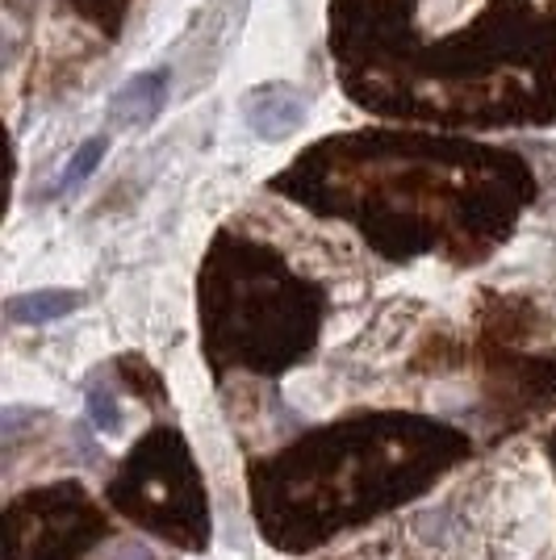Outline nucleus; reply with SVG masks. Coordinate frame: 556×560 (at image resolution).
Segmentation results:
<instances>
[{
  "instance_id": "423d86ee",
  "label": "nucleus",
  "mask_w": 556,
  "mask_h": 560,
  "mask_svg": "<svg viewBox=\"0 0 556 560\" xmlns=\"http://www.w3.org/2000/svg\"><path fill=\"white\" fill-rule=\"evenodd\" d=\"M80 305L76 289H34V293H18L4 302V314L13 327H43V323H59Z\"/></svg>"
},
{
  "instance_id": "20e7f679",
  "label": "nucleus",
  "mask_w": 556,
  "mask_h": 560,
  "mask_svg": "<svg viewBox=\"0 0 556 560\" xmlns=\"http://www.w3.org/2000/svg\"><path fill=\"white\" fill-rule=\"evenodd\" d=\"M310 114V101H305L293 84H255L252 93L243 96V121L255 139L280 142L289 135H298Z\"/></svg>"
},
{
  "instance_id": "f03ea898",
  "label": "nucleus",
  "mask_w": 556,
  "mask_h": 560,
  "mask_svg": "<svg viewBox=\"0 0 556 560\" xmlns=\"http://www.w3.org/2000/svg\"><path fill=\"white\" fill-rule=\"evenodd\" d=\"M105 498L126 518H135L139 527L185 552H201L209 544L206 481L193 465L188 447L181 444V435L172 431L147 435L109 481Z\"/></svg>"
},
{
  "instance_id": "39448f33",
  "label": "nucleus",
  "mask_w": 556,
  "mask_h": 560,
  "mask_svg": "<svg viewBox=\"0 0 556 560\" xmlns=\"http://www.w3.org/2000/svg\"><path fill=\"white\" fill-rule=\"evenodd\" d=\"M167 89H172V71L167 68L139 71L135 80H126L109 101L114 126H151L167 105Z\"/></svg>"
},
{
  "instance_id": "6e6552de",
  "label": "nucleus",
  "mask_w": 556,
  "mask_h": 560,
  "mask_svg": "<svg viewBox=\"0 0 556 560\" xmlns=\"http://www.w3.org/2000/svg\"><path fill=\"white\" fill-rule=\"evenodd\" d=\"M89 415L101 431H117L121 427V406H117V394L109 385H93L89 389Z\"/></svg>"
},
{
  "instance_id": "7ed1b4c3",
  "label": "nucleus",
  "mask_w": 556,
  "mask_h": 560,
  "mask_svg": "<svg viewBox=\"0 0 556 560\" xmlns=\"http://www.w3.org/2000/svg\"><path fill=\"white\" fill-rule=\"evenodd\" d=\"M105 536V514L93 493L76 481L30 490L13 498L4 511L9 560H84Z\"/></svg>"
},
{
  "instance_id": "f257e3e1",
  "label": "nucleus",
  "mask_w": 556,
  "mask_h": 560,
  "mask_svg": "<svg viewBox=\"0 0 556 560\" xmlns=\"http://www.w3.org/2000/svg\"><path fill=\"white\" fill-rule=\"evenodd\" d=\"M468 456V440L443 427H348L252 465V514L280 552H310L427 493Z\"/></svg>"
},
{
  "instance_id": "1a4fd4ad",
  "label": "nucleus",
  "mask_w": 556,
  "mask_h": 560,
  "mask_svg": "<svg viewBox=\"0 0 556 560\" xmlns=\"http://www.w3.org/2000/svg\"><path fill=\"white\" fill-rule=\"evenodd\" d=\"M553 460H556V440H553Z\"/></svg>"
},
{
  "instance_id": "0eeeda50",
  "label": "nucleus",
  "mask_w": 556,
  "mask_h": 560,
  "mask_svg": "<svg viewBox=\"0 0 556 560\" xmlns=\"http://www.w3.org/2000/svg\"><path fill=\"white\" fill-rule=\"evenodd\" d=\"M105 151H109V139H105V135H93V139L80 142V147H76V155L68 160V167H63V176H59V192H63V188L84 185L96 167H101Z\"/></svg>"
}]
</instances>
